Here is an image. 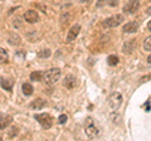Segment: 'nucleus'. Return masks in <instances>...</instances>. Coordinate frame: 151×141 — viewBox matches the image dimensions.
Wrapping results in <instances>:
<instances>
[{"label": "nucleus", "instance_id": "nucleus-1", "mask_svg": "<svg viewBox=\"0 0 151 141\" xmlns=\"http://www.w3.org/2000/svg\"><path fill=\"white\" fill-rule=\"evenodd\" d=\"M84 131H86V135L89 139H96L98 135H100V130H98L96 122L92 117H87L86 122H84Z\"/></svg>", "mask_w": 151, "mask_h": 141}, {"label": "nucleus", "instance_id": "nucleus-2", "mask_svg": "<svg viewBox=\"0 0 151 141\" xmlns=\"http://www.w3.org/2000/svg\"><path fill=\"white\" fill-rule=\"evenodd\" d=\"M60 69L59 68H50L47 72H43V81L47 84H54L60 78Z\"/></svg>", "mask_w": 151, "mask_h": 141}, {"label": "nucleus", "instance_id": "nucleus-3", "mask_svg": "<svg viewBox=\"0 0 151 141\" xmlns=\"http://www.w3.org/2000/svg\"><path fill=\"white\" fill-rule=\"evenodd\" d=\"M34 119L39 122L40 126L45 130H48L52 127V124H53V120H52V116L49 114H37L34 116Z\"/></svg>", "mask_w": 151, "mask_h": 141}, {"label": "nucleus", "instance_id": "nucleus-4", "mask_svg": "<svg viewBox=\"0 0 151 141\" xmlns=\"http://www.w3.org/2000/svg\"><path fill=\"white\" fill-rule=\"evenodd\" d=\"M122 22H124V15H121V14H116V15H112L110 18H107V19L103 22V27H106V28H116V27H119Z\"/></svg>", "mask_w": 151, "mask_h": 141}, {"label": "nucleus", "instance_id": "nucleus-5", "mask_svg": "<svg viewBox=\"0 0 151 141\" xmlns=\"http://www.w3.org/2000/svg\"><path fill=\"white\" fill-rule=\"evenodd\" d=\"M122 103V95L120 92H113L112 95L108 97V105L111 106L112 110H117Z\"/></svg>", "mask_w": 151, "mask_h": 141}, {"label": "nucleus", "instance_id": "nucleus-6", "mask_svg": "<svg viewBox=\"0 0 151 141\" xmlns=\"http://www.w3.org/2000/svg\"><path fill=\"white\" fill-rule=\"evenodd\" d=\"M139 8H140L139 0H130V1L124 6V13H126V14H134V13H136L139 10Z\"/></svg>", "mask_w": 151, "mask_h": 141}, {"label": "nucleus", "instance_id": "nucleus-7", "mask_svg": "<svg viewBox=\"0 0 151 141\" xmlns=\"http://www.w3.org/2000/svg\"><path fill=\"white\" fill-rule=\"evenodd\" d=\"M23 18H24V20L27 23H30V24H34V23H37L38 20H39V15H38V13L35 10L25 12L24 15H23Z\"/></svg>", "mask_w": 151, "mask_h": 141}, {"label": "nucleus", "instance_id": "nucleus-8", "mask_svg": "<svg viewBox=\"0 0 151 141\" xmlns=\"http://www.w3.org/2000/svg\"><path fill=\"white\" fill-rule=\"evenodd\" d=\"M81 32V25L79 24H74L70 27V29L68 30V34H67V42H72L77 38V35L79 34Z\"/></svg>", "mask_w": 151, "mask_h": 141}, {"label": "nucleus", "instance_id": "nucleus-9", "mask_svg": "<svg viewBox=\"0 0 151 141\" xmlns=\"http://www.w3.org/2000/svg\"><path fill=\"white\" fill-rule=\"evenodd\" d=\"M63 84H64V87L68 88V90H73V88L77 86V78L74 76H72V74H68V76L65 77Z\"/></svg>", "mask_w": 151, "mask_h": 141}, {"label": "nucleus", "instance_id": "nucleus-10", "mask_svg": "<svg viewBox=\"0 0 151 141\" xmlns=\"http://www.w3.org/2000/svg\"><path fill=\"white\" fill-rule=\"evenodd\" d=\"M135 49V40H127L124 43V47H122V52L125 54H131Z\"/></svg>", "mask_w": 151, "mask_h": 141}, {"label": "nucleus", "instance_id": "nucleus-11", "mask_svg": "<svg viewBox=\"0 0 151 141\" xmlns=\"http://www.w3.org/2000/svg\"><path fill=\"white\" fill-rule=\"evenodd\" d=\"M45 105H47L45 100H43V98H37V100H34L30 103V109H33V110H42Z\"/></svg>", "mask_w": 151, "mask_h": 141}, {"label": "nucleus", "instance_id": "nucleus-12", "mask_svg": "<svg viewBox=\"0 0 151 141\" xmlns=\"http://www.w3.org/2000/svg\"><path fill=\"white\" fill-rule=\"evenodd\" d=\"M139 29V24L135 22L127 23V24L124 27V33H127V34H131V33H136Z\"/></svg>", "mask_w": 151, "mask_h": 141}, {"label": "nucleus", "instance_id": "nucleus-13", "mask_svg": "<svg viewBox=\"0 0 151 141\" xmlns=\"http://www.w3.org/2000/svg\"><path fill=\"white\" fill-rule=\"evenodd\" d=\"M12 121H13L12 116H4V115H1V116H0V130H4L5 127H8V126L12 124Z\"/></svg>", "mask_w": 151, "mask_h": 141}, {"label": "nucleus", "instance_id": "nucleus-14", "mask_svg": "<svg viewBox=\"0 0 151 141\" xmlns=\"http://www.w3.org/2000/svg\"><path fill=\"white\" fill-rule=\"evenodd\" d=\"M0 83H1V87L4 88V90H6L8 92H10L13 90V86H14V81L12 78H3L1 81H0Z\"/></svg>", "mask_w": 151, "mask_h": 141}, {"label": "nucleus", "instance_id": "nucleus-15", "mask_svg": "<svg viewBox=\"0 0 151 141\" xmlns=\"http://www.w3.org/2000/svg\"><path fill=\"white\" fill-rule=\"evenodd\" d=\"M20 37H19L18 34H15V33H12V34H9V39H8V43L10 45H19L20 44Z\"/></svg>", "mask_w": 151, "mask_h": 141}, {"label": "nucleus", "instance_id": "nucleus-16", "mask_svg": "<svg viewBox=\"0 0 151 141\" xmlns=\"http://www.w3.org/2000/svg\"><path fill=\"white\" fill-rule=\"evenodd\" d=\"M117 4H119V0H100V1H97V8H101L103 5H111V6H117Z\"/></svg>", "mask_w": 151, "mask_h": 141}, {"label": "nucleus", "instance_id": "nucleus-17", "mask_svg": "<svg viewBox=\"0 0 151 141\" xmlns=\"http://www.w3.org/2000/svg\"><path fill=\"white\" fill-rule=\"evenodd\" d=\"M30 79L34 82H40L43 81V72H39V70H35V72L30 73Z\"/></svg>", "mask_w": 151, "mask_h": 141}, {"label": "nucleus", "instance_id": "nucleus-18", "mask_svg": "<svg viewBox=\"0 0 151 141\" xmlns=\"http://www.w3.org/2000/svg\"><path fill=\"white\" fill-rule=\"evenodd\" d=\"M22 90H23V93H24L25 96H32L33 95V90H34V88H33V86L30 83H24L22 86Z\"/></svg>", "mask_w": 151, "mask_h": 141}, {"label": "nucleus", "instance_id": "nucleus-19", "mask_svg": "<svg viewBox=\"0 0 151 141\" xmlns=\"http://www.w3.org/2000/svg\"><path fill=\"white\" fill-rule=\"evenodd\" d=\"M9 60V54L5 49L0 48V63H6Z\"/></svg>", "mask_w": 151, "mask_h": 141}, {"label": "nucleus", "instance_id": "nucleus-20", "mask_svg": "<svg viewBox=\"0 0 151 141\" xmlns=\"http://www.w3.org/2000/svg\"><path fill=\"white\" fill-rule=\"evenodd\" d=\"M107 63H108V65H116L117 63H119V57L115 55V54L108 55L107 57Z\"/></svg>", "mask_w": 151, "mask_h": 141}, {"label": "nucleus", "instance_id": "nucleus-21", "mask_svg": "<svg viewBox=\"0 0 151 141\" xmlns=\"http://www.w3.org/2000/svg\"><path fill=\"white\" fill-rule=\"evenodd\" d=\"M49 55H50V49H48V48L42 49L39 53H38V57L39 58H48Z\"/></svg>", "mask_w": 151, "mask_h": 141}, {"label": "nucleus", "instance_id": "nucleus-22", "mask_svg": "<svg viewBox=\"0 0 151 141\" xmlns=\"http://www.w3.org/2000/svg\"><path fill=\"white\" fill-rule=\"evenodd\" d=\"M144 49L147 50V52L151 50V37H147V38L145 39V42H144Z\"/></svg>", "mask_w": 151, "mask_h": 141}, {"label": "nucleus", "instance_id": "nucleus-23", "mask_svg": "<svg viewBox=\"0 0 151 141\" xmlns=\"http://www.w3.org/2000/svg\"><path fill=\"white\" fill-rule=\"evenodd\" d=\"M67 120H68L67 115H60V116L58 117V122H59V124H65V122H67Z\"/></svg>", "mask_w": 151, "mask_h": 141}, {"label": "nucleus", "instance_id": "nucleus-24", "mask_svg": "<svg viewBox=\"0 0 151 141\" xmlns=\"http://www.w3.org/2000/svg\"><path fill=\"white\" fill-rule=\"evenodd\" d=\"M15 135H18V127H12L10 131H9V136L13 137V136H15Z\"/></svg>", "mask_w": 151, "mask_h": 141}, {"label": "nucleus", "instance_id": "nucleus-25", "mask_svg": "<svg viewBox=\"0 0 151 141\" xmlns=\"http://www.w3.org/2000/svg\"><path fill=\"white\" fill-rule=\"evenodd\" d=\"M82 3H88V1H91V0H81Z\"/></svg>", "mask_w": 151, "mask_h": 141}, {"label": "nucleus", "instance_id": "nucleus-26", "mask_svg": "<svg viewBox=\"0 0 151 141\" xmlns=\"http://www.w3.org/2000/svg\"><path fill=\"white\" fill-rule=\"evenodd\" d=\"M150 28H151V24H150V23H149V24H147V30H151V29H150Z\"/></svg>", "mask_w": 151, "mask_h": 141}, {"label": "nucleus", "instance_id": "nucleus-27", "mask_svg": "<svg viewBox=\"0 0 151 141\" xmlns=\"http://www.w3.org/2000/svg\"><path fill=\"white\" fill-rule=\"evenodd\" d=\"M1 140H3V139H1V137H0V141H1Z\"/></svg>", "mask_w": 151, "mask_h": 141}, {"label": "nucleus", "instance_id": "nucleus-28", "mask_svg": "<svg viewBox=\"0 0 151 141\" xmlns=\"http://www.w3.org/2000/svg\"><path fill=\"white\" fill-rule=\"evenodd\" d=\"M0 116H1V114H0Z\"/></svg>", "mask_w": 151, "mask_h": 141}]
</instances>
